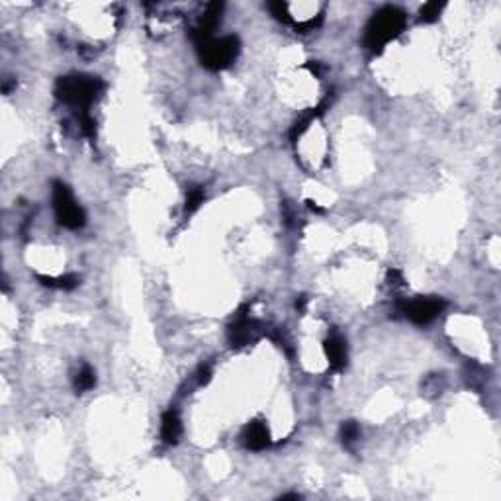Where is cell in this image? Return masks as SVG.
<instances>
[{"label": "cell", "instance_id": "5bb4252c", "mask_svg": "<svg viewBox=\"0 0 501 501\" xmlns=\"http://www.w3.org/2000/svg\"><path fill=\"white\" fill-rule=\"evenodd\" d=\"M202 202H204V190H202L200 186L190 188L186 196V213L196 212V210L200 208Z\"/></svg>", "mask_w": 501, "mask_h": 501}, {"label": "cell", "instance_id": "9c48e42d", "mask_svg": "<svg viewBox=\"0 0 501 501\" xmlns=\"http://www.w3.org/2000/svg\"><path fill=\"white\" fill-rule=\"evenodd\" d=\"M182 435V423L180 417L175 409H169L163 415V423H161V437L167 445H176L178 438Z\"/></svg>", "mask_w": 501, "mask_h": 501}, {"label": "cell", "instance_id": "9a60e30c", "mask_svg": "<svg viewBox=\"0 0 501 501\" xmlns=\"http://www.w3.org/2000/svg\"><path fill=\"white\" fill-rule=\"evenodd\" d=\"M440 10H443V4H438V2H429V4H425L421 8V22H435Z\"/></svg>", "mask_w": 501, "mask_h": 501}, {"label": "cell", "instance_id": "2e32d148", "mask_svg": "<svg viewBox=\"0 0 501 501\" xmlns=\"http://www.w3.org/2000/svg\"><path fill=\"white\" fill-rule=\"evenodd\" d=\"M210 376H212V368H210V364L200 366V370H198V380H200V384H206V382L210 380Z\"/></svg>", "mask_w": 501, "mask_h": 501}, {"label": "cell", "instance_id": "277c9868", "mask_svg": "<svg viewBox=\"0 0 501 501\" xmlns=\"http://www.w3.org/2000/svg\"><path fill=\"white\" fill-rule=\"evenodd\" d=\"M53 210L57 222L67 229H81L87 222L83 208L75 202L69 186L59 180L53 182Z\"/></svg>", "mask_w": 501, "mask_h": 501}, {"label": "cell", "instance_id": "8992f818", "mask_svg": "<svg viewBox=\"0 0 501 501\" xmlns=\"http://www.w3.org/2000/svg\"><path fill=\"white\" fill-rule=\"evenodd\" d=\"M259 335H261V326L253 317H249L247 308H243L237 313L235 321L229 327V341H231V345L233 347H245V345L255 343L259 339Z\"/></svg>", "mask_w": 501, "mask_h": 501}, {"label": "cell", "instance_id": "7a4b0ae2", "mask_svg": "<svg viewBox=\"0 0 501 501\" xmlns=\"http://www.w3.org/2000/svg\"><path fill=\"white\" fill-rule=\"evenodd\" d=\"M192 39H194V43L198 47L202 63L208 69H212V71L226 69L237 57L239 39L235 36H226V38L215 39L212 36H200V34L192 32Z\"/></svg>", "mask_w": 501, "mask_h": 501}, {"label": "cell", "instance_id": "7c38bea8", "mask_svg": "<svg viewBox=\"0 0 501 501\" xmlns=\"http://www.w3.org/2000/svg\"><path fill=\"white\" fill-rule=\"evenodd\" d=\"M38 280L47 286V288H59V290H73L78 284V278L75 275H65L59 278H50V276H38Z\"/></svg>", "mask_w": 501, "mask_h": 501}, {"label": "cell", "instance_id": "3957f363", "mask_svg": "<svg viewBox=\"0 0 501 501\" xmlns=\"http://www.w3.org/2000/svg\"><path fill=\"white\" fill-rule=\"evenodd\" d=\"M102 90L100 78L96 76H85V75H71L61 76L57 81L55 87V94L57 98L63 102H69L73 106H78L81 110H87L90 102L98 96Z\"/></svg>", "mask_w": 501, "mask_h": 501}, {"label": "cell", "instance_id": "52a82bcc", "mask_svg": "<svg viewBox=\"0 0 501 501\" xmlns=\"http://www.w3.org/2000/svg\"><path fill=\"white\" fill-rule=\"evenodd\" d=\"M243 445L249 451H264L270 445V435L263 421H253L243 431Z\"/></svg>", "mask_w": 501, "mask_h": 501}, {"label": "cell", "instance_id": "5b68a950", "mask_svg": "<svg viewBox=\"0 0 501 501\" xmlns=\"http://www.w3.org/2000/svg\"><path fill=\"white\" fill-rule=\"evenodd\" d=\"M445 306L447 303L440 298H435V296H431V298H415V300L405 301L401 306V312L405 313V317H409L417 326H427L445 310Z\"/></svg>", "mask_w": 501, "mask_h": 501}, {"label": "cell", "instance_id": "ba28073f", "mask_svg": "<svg viewBox=\"0 0 501 501\" xmlns=\"http://www.w3.org/2000/svg\"><path fill=\"white\" fill-rule=\"evenodd\" d=\"M326 352L333 370H343L345 368V364H347V345H345L343 339L337 337V335L327 339Z\"/></svg>", "mask_w": 501, "mask_h": 501}, {"label": "cell", "instance_id": "6da1fadb", "mask_svg": "<svg viewBox=\"0 0 501 501\" xmlns=\"http://www.w3.org/2000/svg\"><path fill=\"white\" fill-rule=\"evenodd\" d=\"M405 25V14L396 6H384L372 16L366 25L364 45L368 50H382L390 39H394Z\"/></svg>", "mask_w": 501, "mask_h": 501}, {"label": "cell", "instance_id": "8fae6325", "mask_svg": "<svg viewBox=\"0 0 501 501\" xmlns=\"http://www.w3.org/2000/svg\"><path fill=\"white\" fill-rule=\"evenodd\" d=\"M94 384H96V374H94V370L85 364L78 372H76L75 380H73V386L78 394H83V392H88V390L94 388Z\"/></svg>", "mask_w": 501, "mask_h": 501}, {"label": "cell", "instance_id": "4fadbf2b", "mask_svg": "<svg viewBox=\"0 0 501 501\" xmlns=\"http://www.w3.org/2000/svg\"><path fill=\"white\" fill-rule=\"evenodd\" d=\"M359 438H361V429L354 421H347V423L341 425V440H343L345 447H351Z\"/></svg>", "mask_w": 501, "mask_h": 501}, {"label": "cell", "instance_id": "30bf717a", "mask_svg": "<svg viewBox=\"0 0 501 501\" xmlns=\"http://www.w3.org/2000/svg\"><path fill=\"white\" fill-rule=\"evenodd\" d=\"M222 10H224V6H222L220 2L210 4V6L206 8V12L202 14L200 24H198V28H196L194 32L200 34V36H212V32L217 28L220 20H222Z\"/></svg>", "mask_w": 501, "mask_h": 501}]
</instances>
